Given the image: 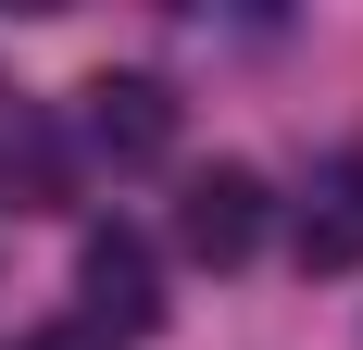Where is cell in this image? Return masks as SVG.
<instances>
[{"label": "cell", "mask_w": 363, "mask_h": 350, "mask_svg": "<svg viewBox=\"0 0 363 350\" xmlns=\"http://www.w3.org/2000/svg\"><path fill=\"white\" fill-rule=\"evenodd\" d=\"M38 201H50V138L26 101H0V213H38Z\"/></svg>", "instance_id": "obj_5"}, {"label": "cell", "mask_w": 363, "mask_h": 350, "mask_svg": "<svg viewBox=\"0 0 363 350\" xmlns=\"http://www.w3.org/2000/svg\"><path fill=\"white\" fill-rule=\"evenodd\" d=\"M351 263H363V150H338L301 188V276H351Z\"/></svg>", "instance_id": "obj_4"}, {"label": "cell", "mask_w": 363, "mask_h": 350, "mask_svg": "<svg viewBox=\"0 0 363 350\" xmlns=\"http://www.w3.org/2000/svg\"><path fill=\"white\" fill-rule=\"evenodd\" d=\"M75 288H88V325H101V338H150V325H163V276H150V238H138V225H88Z\"/></svg>", "instance_id": "obj_2"}, {"label": "cell", "mask_w": 363, "mask_h": 350, "mask_svg": "<svg viewBox=\"0 0 363 350\" xmlns=\"http://www.w3.org/2000/svg\"><path fill=\"white\" fill-rule=\"evenodd\" d=\"M263 175L251 163H213V175H188V201H176V238H188V263H213V276H238L263 250Z\"/></svg>", "instance_id": "obj_1"}, {"label": "cell", "mask_w": 363, "mask_h": 350, "mask_svg": "<svg viewBox=\"0 0 363 350\" xmlns=\"http://www.w3.org/2000/svg\"><path fill=\"white\" fill-rule=\"evenodd\" d=\"M13 350H113L101 325H38V338H13Z\"/></svg>", "instance_id": "obj_6"}, {"label": "cell", "mask_w": 363, "mask_h": 350, "mask_svg": "<svg viewBox=\"0 0 363 350\" xmlns=\"http://www.w3.org/2000/svg\"><path fill=\"white\" fill-rule=\"evenodd\" d=\"M88 150L101 163H163L176 150V88L163 75H101L88 88Z\"/></svg>", "instance_id": "obj_3"}]
</instances>
